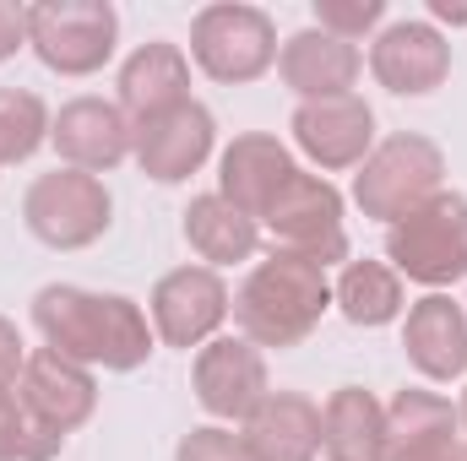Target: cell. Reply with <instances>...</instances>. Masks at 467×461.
<instances>
[{"label":"cell","instance_id":"1f68e13d","mask_svg":"<svg viewBox=\"0 0 467 461\" xmlns=\"http://www.w3.org/2000/svg\"><path fill=\"white\" fill-rule=\"evenodd\" d=\"M457 418H462V429H467V391H462V407H457Z\"/></svg>","mask_w":467,"mask_h":461},{"label":"cell","instance_id":"5b68a950","mask_svg":"<svg viewBox=\"0 0 467 461\" xmlns=\"http://www.w3.org/2000/svg\"><path fill=\"white\" fill-rule=\"evenodd\" d=\"M115 218V201L104 190L99 174H82V169H55V174H38L22 196V223L33 239H44L49 250H88L109 233Z\"/></svg>","mask_w":467,"mask_h":461},{"label":"cell","instance_id":"44dd1931","mask_svg":"<svg viewBox=\"0 0 467 461\" xmlns=\"http://www.w3.org/2000/svg\"><path fill=\"white\" fill-rule=\"evenodd\" d=\"M250 461H316L321 456V407L299 391H272L244 424Z\"/></svg>","mask_w":467,"mask_h":461},{"label":"cell","instance_id":"8992f818","mask_svg":"<svg viewBox=\"0 0 467 461\" xmlns=\"http://www.w3.org/2000/svg\"><path fill=\"white\" fill-rule=\"evenodd\" d=\"M191 60L213 77V82H255L277 66V27L261 5H239L218 0L207 11H196L191 22Z\"/></svg>","mask_w":467,"mask_h":461},{"label":"cell","instance_id":"3957f363","mask_svg":"<svg viewBox=\"0 0 467 461\" xmlns=\"http://www.w3.org/2000/svg\"><path fill=\"white\" fill-rule=\"evenodd\" d=\"M441 174H446V158L430 136H386L353 174V201L364 218L375 223H402L408 212H419L430 196H441Z\"/></svg>","mask_w":467,"mask_h":461},{"label":"cell","instance_id":"4dcf8cb0","mask_svg":"<svg viewBox=\"0 0 467 461\" xmlns=\"http://www.w3.org/2000/svg\"><path fill=\"white\" fill-rule=\"evenodd\" d=\"M430 16L451 22V27H467V5H451V0H430Z\"/></svg>","mask_w":467,"mask_h":461},{"label":"cell","instance_id":"484cf974","mask_svg":"<svg viewBox=\"0 0 467 461\" xmlns=\"http://www.w3.org/2000/svg\"><path fill=\"white\" fill-rule=\"evenodd\" d=\"M66 451V435L49 429L16 391L0 396V461H55Z\"/></svg>","mask_w":467,"mask_h":461},{"label":"cell","instance_id":"d6986e66","mask_svg":"<svg viewBox=\"0 0 467 461\" xmlns=\"http://www.w3.org/2000/svg\"><path fill=\"white\" fill-rule=\"evenodd\" d=\"M402 353L424 380H457L467 374V310L446 293H424L408 310Z\"/></svg>","mask_w":467,"mask_h":461},{"label":"cell","instance_id":"e0dca14e","mask_svg":"<svg viewBox=\"0 0 467 461\" xmlns=\"http://www.w3.org/2000/svg\"><path fill=\"white\" fill-rule=\"evenodd\" d=\"M358 71H364L358 44L332 38V33H321V27H305V33H294V38L277 49V77H283V87H294L305 104H316V98H348V87L358 82Z\"/></svg>","mask_w":467,"mask_h":461},{"label":"cell","instance_id":"ffe728a7","mask_svg":"<svg viewBox=\"0 0 467 461\" xmlns=\"http://www.w3.org/2000/svg\"><path fill=\"white\" fill-rule=\"evenodd\" d=\"M185 98H191V60L180 44L152 38L119 66V109L130 125L163 115V109H180Z\"/></svg>","mask_w":467,"mask_h":461},{"label":"cell","instance_id":"83f0119b","mask_svg":"<svg viewBox=\"0 0 467 461\" xmlns=\"http://www.w3.org/2000/svg\"><path fill=\"white\" fill-rule=\"evenodd\" d=\"M174 461H250V451H244V435L207 424V429H191V435L180 440Z\"/></svg>","mask_w":467,"mask_h":461},{"label":"cell","instance_id":"f546056e","mask_svg":"<svg viewBox=\"0 0 467 461\" xmlns=\"http://www.w3.org/2000/svg\"><path fill=\"white\" fill-rule=\"evenodd\" d=\"M22 44H27V5L0 0V60H11Z\"/></svg>","mask_w":467,"mask_h":461},{"label":"cell","instance_id":"4fadbf2b","mask_svg":"<svg viewBox=\"0 0 467 461\" xmlns=\"http://www.w3.org/2000/svg\"><path fill=\"white\" fill-rule=\"evenodd\" d=\"M369 71L386 93L424 98L451 77V44L441 38L435 22H391L369 49Z\"/></svg>","mask_w":467,"mask_h":461},{"label":"cell","instance_id":"ba28073f","mask_svg":"<svg viewBox=\"0 0 467 461\" xmlns=\"http://www.w3.org/2000/svg\"><path fill=\"white\" fill-rule=\"evenodd\" d=\"M266 233L277 239V250L305 255V261H348V233H343V196L327 174H294L283 185V196L266 207Z\"/></svg>","mask_w":467,"mask_h":461},{"label":"cell","instance_id":"7c38bea8","mask_svg":"<svg viewBox=\"0 0 467 461\" xmlns=\"http://www.w3.org/2000/svg\"><path fill=\"white\" fill-rule=\"evenodd\" d=\"M294 141H299V152L316 163V169H327V174H337V169H358L369 152H375V109L364 104V98H316V104H299L294 109Z\"/></svg>","mask_w":467,"mask_h":461},{"label":"cell","instance_id":"2e32d148","mask_svg":"<svg viewBox=\"0 0 467 461\" xmlns=\"http://www.w3.org/2000/svg\"><path fill=\"white\" fill-rule=\"evenodd\" d=\"M49 141L66 158V169L109 174L130 158V119L109 98H71L49 125Z\"/></svg>","mask_w":467,"mask_h":461},{"label":"cell","instance_id":"4316f807","mask_svg":"<svg viewBox=\"0 0 467 461\" xmlns=\"http://www.w3.org/2000/svg\"><path fill=\"white\" fill-rule=\"evenodd\" d=\"M386 16V0H316V27L332 38H364Z\"/></svg>","mask_w":467,"mask_h":461},{"label":"cell","instance_id":"9c48e42d","mask_svg":"<svg viewBox=\"0 0 467 461\" xmlns=\"http://www.w3.org/2000/svg\"><path fill=\"white\" fill-rule=\"evenodd\" d=\"M147 310H152V332L169 347H207L213 332L229 321L234 299L213 266H180L158 277Z\"/></svg>","mask_w":467,"mask_h":461},{"label":"cell","instance_id":"8fae6325","mask_svg":"<svg viewBox=\"0 0 467 461\" xmlns=\"http://www.w3.org/2000/svg\"><path fill=\"white\" fill-rule=\"evenodd\" d=\"M191 380H196V402L213 418H229V424H250V413L272 396L266 358H261V347L244 343V337H213L196 353Z\"/></svg>","mask_w":467,"mask_h":461},{"label":"cell","instance_id":"30bf717a","mask_svg":"<svg viewBox=\"0 0 467 461\" xmlns=\"http://www.w3.org/2000/svg\"><path fill=\"white\" fill-rule=\"evenodd\" d=\"M213 141H218V125H213V115L196 98H185L180 109H163V115L130 125V152H136L141 174L158 179V185L191 179L213 158Z\"/></svg>","mask_w":467,"mask_h":461},{"label":"cell","instance_id":"7a4b0ae2","mask_svg":"<svg viewBox=\"0 0 467 461\" xmlns=\"http://www.w3.org/2000/svg\"><path fill=\"white\" fill-rule=\"evenodd\" d=\"M332 310V282L321 261L272 250L234 293V321L255 347H299Z\"/></svg>","mask_w":467,"mask_h":461},{"label":"cell","instance_id":"9a60e30c","mask_svg":"<svg viewBox=\"0 0 467 461\" xmlns=\"http://www.w3.org/2000/svg\"><path fill=\"white\" fill-rule=\"evenodd\" d=\"M299 174V163H294V152L277 141V136H266V130H250V136H234L229 147H223V158H218V196L239 207L244 218H266V207L283 196V185Z\"/></svg>","mask_w":467,"mask_h":461},{"label":"cell","instance_id":"cb8c5ba5","mask_svg":"<svg viewBox=\"0 0 467 461\" xmlns=\"http://www.w3.org/2000/svg\"><path fill=\"white\" fill-rule=\"evenodd\" d=\"M332 304L343 310L348 326H391L402 315V277L386 261H348L343 277L332 282Z\"/></svg>","mask_w":467,"mask_h":461},{"label":"cell","instance_id":"6da1fadb","mask_svg":"<svg viewBox=\"0 0 467 461\" xmlns=\"http://www.w3.org/2000/svg\"><path fill=\"white\" fill-rule=\"evenodd\" d=\"M33 326L44 332V343L55 353H66L88 369L130 374L152 353V326H147L141 304L125 293H88L71 282H49L33 299Z\"/></svg>","mask_w":467,"mask_h":461},{"label":"cell","instance_id":"52a82bcc","mask_svg":"<svg viewBox=\"0 0 467 461\" xmlns=\"http://www.w3.org/2000/svg\"><path fill=\"white\" fill-rule=\"evenodd\" d=\"M119 16L109 0H44L27 5V44L60 77H93L115 55Z\"/></svg>","mask_w":467,"mask_h":461},{"label":"cell","instance_id":"d4e9b609","mask_svg":"<svg viewBox=\"0 0 467 461\" xmlns=\"http://www.w3.org/2000/svg\"><path fill=\"white\" fill-rule=\"evenodd\" d=\"M49 109L27 87H0V163H27L49 141Z\"/></svg>","mask_w":467,"mask_h":461},{"label":"cell","instance_id":"ac0fdd59","mask_svg":"<svg viewBox=\"0 0 467 461\" xmlns=\"http://www.w3.org/2000/svg\"><path fill=\"white\" fill-rule=\"evenodd\" d=\"M462 418L435 391H397L386 407V461H441L462 446Z\"/></svg>","mask_w":467,"mask_h":461},{"label":"cell","instance_id":"7402d4cb","mask_svg":"<svg viewBox=\"0 0 467 461\" xmlns=\"http://www.w3.org/2000/svg\"><path fill=\"white\" fill-rule=\"evenodd\" d=\"M321 451L332 461H386V407L358 385L332 391L321 407Z\"/></svg>","mask_w":467,"mask_h":461},{"label":"cell","instance_id":"603a6c76","mask_svg":"<svg viewBox=\"0 0 467 461\" xmlns=\"http://www.w3.org/2000/svg\"><path fill=\"white\" fill-rule=\"evenodd\" d=\"M185 239H191V250L218 271V266H234V261H250V255H255L261 223L244 218L239 207H229V201L213 190V196H196V201L185 207Z\"/></svg>","mask_w":467,"mask_h":461},{"label":"cell","instance_id":"f1b7e54d","mask_svg":"<svg viewBox=\"0 0 467 461\" xmlns=\"http://www.w3.org/2000/svg\"><path fill=\"white\" fill-rule=\"evenodd\" d=\"M22 364H27V347H22V332L0 315V396L5 391H16V380H22Z\"/></svg>","mask_w":467,"mask_h":461},{"label":"cell","instance_id":"277c9868","mask_svg":"<svg viewBox=\"0 0 467 461\" xmlns=\"http://www.w3.org/2000/svg\"><path fill=\"white\" fill-rule=\"evenodd\" d=\"M386 255L391 271L424 288H451L467 277V196L441 190L430 196L419 212H408L402 223H391L386 233Z\"/></svg>","mask_w":467,"mask_h":461},{"label":"cell","instance_id":"5bb4252c","mask_svg":"<svg viewBox=\"0 0 467 461\" xmlns=\"http://www.w3.org/2000/svg\"><path fill=\"white\" fill-rule=\"evenodd\" d=\"M16 396H22L49 429L71 435V429H82V424L93 418V407H99V380H93L88 364H77V358H66V353H55V347H33L27 364H22Z\"/></svg>","mask_w":467,"mask_h":461}]
</instances>
